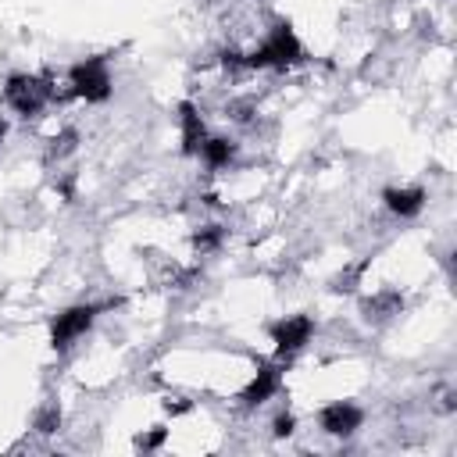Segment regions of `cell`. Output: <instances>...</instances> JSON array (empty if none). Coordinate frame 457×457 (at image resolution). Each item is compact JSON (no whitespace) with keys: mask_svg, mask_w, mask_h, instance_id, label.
Instances as JSON below:
<instances>
[{"mask_svg":"<svg viewBox=\"0 0 457 457\" xmlns=\"http://www.w3.org/2000/svg\"><path fill=\"white\" fill-rule=\"evenodd\" d=\"M382 204L393 218H414L425 207V189L421 186H396L382 193Z\"/></svg>","mask_w":457,"mask_h":457,"instance_id":"obj_6","label":"cell"},{"mask_svg":"<svg viewBox=\"0 0 457 457\" xmlns=\"http://www.w3.org/2000/svg\"><path fill=\"white\" fill-rule=\"evenodd\" d=\"M114 89V79H111V68L104 57H86L79 64L68 68L64 75V93L68 96H79L86 104H104Z\"/></svg>","mask_w":457,"mask_h":457,"instance_id":"obj_1","label":"cell"},{"mask_svg":"<svg viewBox=\"0 0 457 457\" xmlns=\"http://www.w3.org/2000/svg\"><path fill=\"white\" fill-rule=\"evenodd\" d=\"M314 336V318L311 314H286L282 321L271 325V343L278 350V357H293L300 353Z\"/></svg>","mask_w":457,"mask_h":457,"instance_id":"obj_3","label":"cell"},{"mask_svg":"<svg viewBox=\"0 0 457 457\" xmlns=\"http://www.w3.org/2000/svg\"><path fill=\"white\" fill-rule=\"evenodd\" d=\"M364 421V411L353 400H332L318 411V428L328 436H353Z\"/></svg>","mask_w":457,"mask_h":457,"instance_id":"obj_4","label":"cell"},{"mask_svg":"<svg viewBox=\"0 0 457 457\" xmlns=\"http://www.w3.org/2000/svg\"><path fill=\"white\" fill-rule=\"evenodd\" d=\"M96 314H100L96 303H75V307L61 311V314L54 318V325H50V339H54V346H57V350H68L71 343H79V339L89 332V325H93Z\"/></svg>","mask_w":457,"mask_h":457,"instance_id":"obj_2","label":"cell"},{"mask_svg":"<svg viewBox=\"0 0 457 457\" xmlns=\"http://www.w3.org/2000/svg\"><path fill=\"white\" fill-rule=\"evenodd\" d=\"M278 389H282V368H278V364H264V368H257V371L246 378V386L239 389V403H243V407H261V403H268Z\"/></svg>","mask_w":457,"mask_h":457,"instance_id":"obj_5","label":"cell"},{"mask_svg":"<svg viewBox=\"0 0 457 457\" xmlns=\"http://www.w3.org/2000/svg\"><path fill=\"white\" fill-rule=\"evenodd\" d=\"M293 428H296V418H293L289 411L275 414V421H271V432H275V436H293Z\"/></svg>","mask_w":457,"mask_h":457,"instance_id":"obj_7","label":"cell"}]
</instances>
